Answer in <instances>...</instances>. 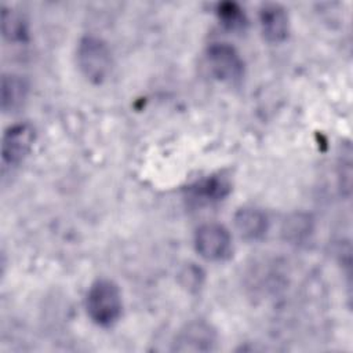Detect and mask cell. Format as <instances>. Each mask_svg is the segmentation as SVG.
<instances>
[{"label": "cell", "instance_id": "cell-13", "mask_svg": "<svg viewBox=\"0 0 353 353\" xmlns=\"http://www.w3.org/2000/svg\"><path fill=\"white\" fill-rule=\"evenodd\" d=\"M307 233H310V222L307 221V218L303 219L301 215H296L295 219L285 222L284 234L288 240L301 241L303 237L307 236Z\"/></svg>", "mask_w": 353, "mask_h": 353}, {"label": "cell", "instance_id": "cell-5", "mask_svg": "<svg viewBox=\"0 0 353 353\" xmlns=\"http://www.w3.org/2000/svg\"><path fill=\"white\" fill-rule=\"evenodd\" d=\"M34 128L28 123L10 127L3 135V161L10 165L19 164L29 154L34 142Z\"/></svg>", "mask_w": 353, "mask_h": 353}, {"label": "cell", "instance_id": "cell-3", "mask_svg": "<svg viewBox=\"0 0 353 353\" xmlns=\"http://www.w3.org/2000/svg\"><path fill=\"white\" fill-rule=\"evenodd\" d=\"M194 248L207 261H223L230 256L232 236L221 223H205L196 230Z\"/></svg>", "mask_w": 353, "mask_h": 353}, {"label": "cell", "instance_id": "cell-11", "mask_svg": "<svg viewBox=\"0 0 353 353\" xmlns=\"http://www.w3.org/2000/svg\"><path fill=\"white\" fill-rule=\"evenodd\" d=\"M218 15H219L221 22L232 30L241 29L247 22L243 10L236 3H222V4H219Z\"/></svg>", "mask_w": 353, "mask_h": 353}, {"label": "cell", "instance_id": "cell-2", "mask_svg": "<svg viewBox=\"0 0 353 353\" xmlns=\"http://www.w3.org/2000/svg\"><path fill=\"white\" fill-rule=\"evenodd\" d=\"M76 61L81 73L95 84H101L112 72L110 48L102 39L95 36H85L79 41Z\"/></svg>", "mask_w": 353, "mask_h": 353}, {"label": "cell", "instance_id": "cell-7", "mask_svg": "<svg viewBox=\"0 0 353 353\" xmlns=\"http://www.w3.org/2000/svg\"><path fill=\"white\" fill-rule=\"evenodd\" d=\"M259 25L263 37L270 43H280L290 32V18L285 8L277 3H266L259 10Z\"/></svg>", "mask_w": 353, "mask_h": 353}, {"label": "cell", "instance_id": "cell-12", "mask_svg": "<svg viewBox=\"0 0 353 353\" xmlns=\"http://www.w3.org/2000/svg\"><path fill=\"white\" fill-rule=\"evenodd\" d=\"M3 33L7 39L12 41L22 40V36L25 34L23 22L21 17L12 12L11 10L3 11Z\"/></svg>", "mask_w": 353, "mask_h": 353}, {"label": "cell", "instance_id": "cell-8", "mask_svg": "<svg viewBox=\"0 0 353 353\" xmlns=\"http://www.w3.org/2000/svg\"><path fill=\"white\" fill-rule=\"evenodd\" d=\"M233 223L239 236L250 241L262 239L266 234L269 226L266 214L255 207L239 208L234 214Z\"/></svg>", "mask_w": 353, "mask_h": 353}, {"label": "cell", "instance_id": "cell-6", "mask_svg": "<svg viewBox=\"0 0 353 353\" xmlns=\"http://www.w3.org/2000/svg\"><path fill=\"white\" fill-rule=\"evenodd\" d=\"M216 343V332L204 321H192L179 331L174 349L179 352H207Z\"/></svg>", "mask_w": 353, "mask_h": 353}, {"label": "cell", "instance_id": "cell-1", "mask_svg": "<svg viewBox=\"0 0 353 353\" xmlns=\"http://www.w3.org/2000/svg\"><path fill=\"white\" fill-rule=\"evenodd\" d=\"M85 310L95 324L101 327L113 325L123 312V299L119 285L109 279L94 281L85 295Z\"/></svg>", "mask_w": 353, "mask_h": 353}, {"label": "cell", "instance_id": "cell-10", "mask_svg": "<svg viewBox=\"0 0 353 353\" xmlns=\"http://www.w3.org/2000/svg\"><path fill=\"white\" fill-rule=\"evenodd\" d=\"M229 192V183L221 178H208L193 188L194 197L205 201H215L225 197Z\"/></svg>", "mask_w": 353, "mask_h": 353}, {"label": "cell", "instance_id": "cell-9", "mask_svg": "<svg viewBox=\"0 0 353 353\" xmlns=\"http://www.w3.org/2000/svg\"><path fill=\"white\" fill-rule=\"evenodd\" d=\"M28 95V83L22 76L8 73L1 77V109L14 112L22 106Z\"/></svg>", "mask_w": 353, "mask_h": 353}, {"label": "cell", "instance_id": "cell-4", "mask_svg": "<svg viewBox=\"0 0 353 353\" xmlns=\"http://www.w3.org/2000/svg\"><path fill=\"white\" fill-rule=\"evenodd\" d=\"M205 58L210 72L219 81L234 83L244 74V62L240 54L228 43H212Z\"/></svg>", "mask_w": 353, "mask_h": 353}]
</instances>
